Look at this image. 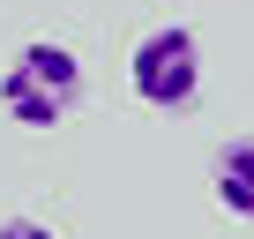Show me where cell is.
<instances>
[{"mask_svg":"<svg viewBox=\"0 0 254 239\" xmlns=\"http://www.w3.org/2000/svg\"><path fill=\"white\" fill-rule=\"evenodd\" d=\"M82 105V60L53 38H30L8 67H0V112L15 127H60Z\"/></svg>","mask_w":254,"mask_h":239,"instance_id":"obj_1","label":"cell"},{"mask_svg":"<svg viewBox=\"0 0 254 239\" xmlns=\"http://www.w3.org/2000/svg\"><path fill=\"white\" fill-rule=\"evenodd\" d=\"M209 194H217L224 217L254 224V135H239V142H224L209 157Z\"/></svg>","mask_w":254,"mask_h":239,"instance_id":"obj_3","label":"cell"},{"mask_svg":"<svg viewBox=\"0 0 254 239\" xmlns=\"http://www.w3.org/2000/svg\"><path fill=\"white\" fill-rule=\"evenodd\" d=\"M0 239H53V224H38V217H0Z\"/></svg>","mask_w":254,"mask_h":239,"instance_id":"obj_4","label":"cell"},{"mask_svg":"<svg viewBox=\"0 0 254 239\" xmlns=\"http://www.w3.org/2000/svg\"><path fill=\"white\" fill-rule=\"evenodd\" d=\"M127 90L150 112H187L202 97V45L187 23H157L135 53H127Z\"/></svg>","mask_w":254,"mask_h":239,"instance_id":"obj_2","label":"cell"}]
</instances>
